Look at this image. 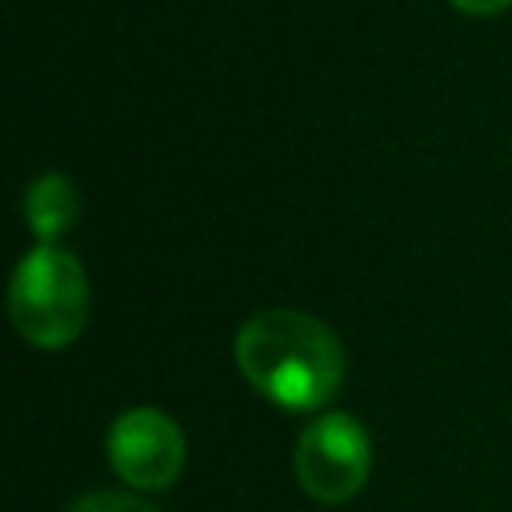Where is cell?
Instances as JSON below:
<instances>
[{
	"mask_svg": "<svg viewBox=\"0 0 512 512\" xmlns=\"http://www.w3.org/2000/svg\"><path fill=\"white\" fill-rule=\"evenodd\" d=\"M452 8H460L464 16H496L504 8H512V0H448Z\"/></svg>",
	"mask_w": 512,
	"mask_h": 512,
	"instance_id": "cell-7",
	"label": "cell"
},
{
	"mask_svg": "<svg viewBox=\"0 0 512 512\" xmlns=\"http://www.w3.org/2000/svg\"><path fill=\"white\" fill-rule=\"evenodd\" d=\"M236 364L244 380L288 412L324 408L344 380V348L328 324L296 308H268L236 332Z\"/></svg>",
	"mask_w": 512,
	"mask_h": 512,
	"instance_id": "cell-1",
	"label": "cell"
},
{
	"mask_svg": "<svg viewBox=\"0 0 512 512\" xmlns=\"http://www.w3.org/2000/svg\"><path fill=\"white\" fill-rule=\"evenodd\" d=\"M80 216L76 188L64 172H44L40 180L28 184L24 192V220L40 244H56Z\"/></svg>",
	"mask_w": 512,
	"mask_h": 512,
	"instance_id": "cell-5",
	"label": "cell"
},
{
	"mask_svg": "<svg viewBox=\"0 0 512 512\" xmlns=\"http://www.w3.org/2000/svg\"><path fill=\"white\" fill-rule=\"evenodd\" d=\"M108 460L132 488H168L184 468V436L160 408H128L108 428Z\"/></svg>",
	"mask_w": 512,
	"mask_h": 512,
	"instance_id": "cell-4",
	"label": "cell"
},
{
	"mask_svg": "<svg viewBox=\"0 0 512 512\" xmlns=\"http://www.w3.org/2000/svg\"><path fill=\"white\" fill-rule=\"evenodd\" d=\"M292 464H296L300 488L316 504L336 508V504H348L364 488L368 468H372V448H368L364 428L348 412H328V416H316L300 432Z\"/></svg>",
	"mask_w": 512,
	"mask_h": 512,
	"instance_id": "cell-3",
	"label": "cell"
},
{
	"mask_svg": "<svg viewBox=\"0 0 512 512\" xmlns=\"http://www.w3.org/2000/svg\"><path fill=\"white\" fill-rule=\"evenodd\" d=\"M68 512H156V508L136 500V496H128V492H88Z\"/></svg>",
	"mask_w": 512,
	"mask_h": 512,
	"instance_id": "cell-6",
	"label": "cell"
},
{
	"mask_svg": "<svg viewBox=\"0 0 512 512\" xmlns=\"http://www.w3.org/2000/svg\"><path fill=\"white\" fill-rule=\"evenodd\" d=\"M88 276L80 260L56 244L32 248L12 272L8 312L20 336L36 348H68L88 320Z\"/></svg>",
	"mask_w": 512,
	"mask_h": 512,
	"instance_id": "cell-2",
	"label": "cell"
}]
</instances>
